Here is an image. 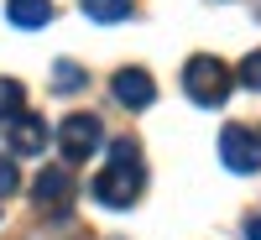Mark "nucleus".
I'll return each instance as SVG.
<instances>
[{"mask_svg":"<svg viewBox=\"0 0 261 240\" xmlns=\"http://www.w3.org/2000/svg\"><path fill=\"white\" fill-rule=\"evenodd\" d=\"M84 84H89V73H84L79 63H68V58H63L58 68H53V89H58V94H79Z\"/></svg>","mask_w":261,"mask_h":240,"instance_id":"9d476101","label":"nucleus"},{"mask_svg":"<svg viewBox=\"0 0 261 240\" xmlns=\"http://www.w3.org/2000/svg\"><path fill=\"white\" fill-rule=\"evenodd\" d=\"M110 94L125 104V110H146V104L157 99V84L146 78V68H120V73L110 78Z\"/></svg>","mask_w":261,"mask_h":240,"instance_id":"423d86ee","label":"nucleus"},{"mask_svg":"<svg viewBox=\"0 0 261 240\" xmlns=\"http://www.w3.org/2000/svg\"><path fill=\"white\" fill-rule=\"evenodd\" d=\"M84 16L99 21V26H115V21H125L130 11H136V0H79Z\"/></svg>","mask_w":261,"mask_h":240,"instance_id":"1a4fd4ad","label":"nucleus"},{"mask_svg":"<svg viewBox=\"0 0 261 240\" xmlns=\"http://www.w3.org/2000/svg\"><path fill=\"white\" fill-rule=\"evenodd\" d=\"M141 188H146V167H141V151H136V141H130V136L110 141V167H105L99 178L89 183L94 204H105V209H130Z\"/></svg>","mask_w":261,"mask_h":240,"instance_id":"f257e3e1","label":"nucleus"},{"mask_svg":"<svg viewBox=\"0 0 261 240\" xmlns=\"http://www.w3.org/2000/svg\"><path fill=\"white\" fill-rule=\"evenodd\" d=\"M99 146H105V125H99V115H84V110H79V115H68V120L58 125V151H63L68 162H89Z\"/></svg>","mask_w":261,"mask_h":240,"instance_id":"7ed1b4c3","label":"nucleus"},{"mask_svg":"<svg viewBox=\"0 0 261 240\" xmlns=\"http://www.w3.org/2000/svg\"><path fill=\"white\" fill-rule=\"evenodd\" d=\"M16 188H21V172H16V162H6V157H0V204H6Z\"/></svg>","mask_w":261,"mask_h":240,"instance_id":"ddd939ff","label":"nucleus"},{"mask_svg":"<svg viewBox=\"0 0 261 240\" xmlns=\"http://www.w3.org/2000/svg\"><path fill=\"white\" fill-rule=\"evenodd\" d=\"M256 141H261V136H256Z\"/></svg>","mask_w":261,"mask_h":240,"instance_id":"dca6fc26","label":"nucleus"},{"mask_svg":"<svg viewBox=\"0 0 261 240\" xmlns=\"http://www.w3.org/2000/svg\"><path fill=\"white\" fill-rule=\"evenodd\" d=\"M220 157H225L230 172H256V167H261V141H256V130L225 125V130H220Z\"/></svg>","mask_w":261,"mask_h":240,"instance_id":"20e7f679","label":"nucleus"},{"mask_svg":"<svg viewBox=\"0 0 261 240\" xmlns=\"http://www.w3.org/2000/svg\"><path fill=\"white\" fill-rule=\"evenodd\" d=\"M246 240H261V214H251V220H246Z\"/></svg>","mask_w":261,"mask_h":240,"instance_id":"4468645a","label":"nucleus"},{"mask_svg":"<svg viewBox=\"0 0 261 240\" xmlns=\"http://www.w3.org/2000/svg\"><path fill=\"white\" fill-rule=\"evenodd\" d=\"M235 78H241L246 89H256V94H261V52H251V58L241 63V73H235Z\"/></svg>","mask_w":261,"mask_h":240,"instance_id":"f8f14e48","label":"nucleus"},{"mask_svg":"<svg viewBox=\"0 0 261 240\" xmlns=\"http://www.w3.org/2000/svg\"><path fill=\"white\" fill-rule=\"evenodd\" d=\"M21 104H27V89L16 78H0V115H16Z\"/></svg>","mask_w":261,"mask_h":240,"instance_id":"9b49d317","label":"nucleus"},{"mask_svg":"<svg viewBox=\"0 0 261 240\" xmlns=\"http://www.w3.org/2000/svg\"><path fill=\"white\" fill-rule=\"evenodd\" d=\"M11 151H16V157H37V151H47V120L16 110V120H11Z\"/></svg>","mask_w":261,"mask_h":240,"instance_id":"0eeeda50","label":"nucleus"},{"mask_svg":"<svg viewBox=\"0 0 261 240\" xmlns=\"http://www.w3.org/2000/svg\"><path fill=\"white\" fill-rule=\"evenodd\" d=\"M32 199L42 204V209H68V199H73V172L68 167H42L37 172V183H32Z\"/></svg>","mask_w":261,"mask_h":240,"instance_id":"39448f33","label":"nucleus"},{"mask_svg":"<svg viewBox=\"0 0 261 240\" xmlns=\"http://www.w3.org/2000/svg\"><path fill=\"white\" fill-rule=\"evenodd\" d=\"M256 11H261V0H256Z\"/></svg>","mask_w":261,"mask_h":240,"instance_id":"2eb2a0df","label":"nucleus"},{"mask_svg":"<svg viewBox=\"0 0 261 240\" xmlns=\"http://www.w3.org/2000/svg\"><path fill=\"white\" fill-rule=\"evenodd\" d=\"M6 21L21 32H37L53 21V0H6Z\"/></svg>","mask_w":261,"mask_h":240,"instance_id":"6e6552de","label":"nucleus"},{"mask_svg":"<svg viewBox=\"0 0 261 240\" xmlns=\"http://www.w3.org/2000/svg\"><path fill=\"white\" fill-rule=\"evenodd\" d=\"M183 89L193 104H204V110H214V104H225L230 89H235V73L225 68L220 58H188L183 68Z\"/></svg>","mask_w":261,"mask_h":240,"instance_id":"f03ea898","label":"nucleus"}]
</instances>
